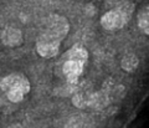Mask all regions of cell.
I'll return each instance as SVG.
<instances>
[{
  "label": "cell",
  "instance_id": "3",
  "mask_svg": "<svg viewBox=\"0 0 149 128\" xmlns=\"http://www.w3.org/2000/svg\"><path fill=\"white\" fill-rule=\"evenodd\" d=\"M0 90L4 93L9 91H21L26 94L30 91V81L24 73H10L0 80Z\"/></svg>",
  "mask_w": 149,
  "mask_h": 128
},
{
  "label": "cell",
  "instance_id": "10",
  "mask_svg": "<svg viewBox=\"0 0 149 128\" xmlns=\"http://www.w3.org/2000/svg\"><path fill=\"white\" fill-rule=\"evenodd\" d=\"M137 20H138V26L146 35H149V14H148V9H144L137 15Z\"/></svg>",
  "mask_w": 149,
  "mask_h": 128
},
{
  "label": "cell",
  "instance_id": "6",
  "mask_svg": "<svg viewBox=\"0 0 149 128\" xmlns=\"http://www.w3.org/2000/svg\"><path fill=\"white\" fill-rule=\"evenodd\" d=\"M1 42L9 47H16L22 44V32L16 27H6L1 32Z\"/></svg>",
  "mask_w": 149,
  "mask_h": 128
},
{
  "label": "cell",
  "instance_id": "2",
  "mask_svg": "<svg viewBox=\"0 0 149 128\" xmlns=\"http://www.w3.org/2000/svg\"><path fill=\"white\" fill-rule=\"evenodd\" d=\"M61 42L62 40L57 39V37L51 36L46 32H41L36 40V52L41 57L52 59L58 54Z\"/></svg>",
  "mask_w": 149,
  "mask_h": 128
},
{
  "label": "cell",
  "instance_id": "1",
  "mask_svg": "<svg viewBox=\"0 0 149 128\" xmlns=\"http://www.w3.org/2000/svg\"><path fill=\"white\" fill-rule=\"evenodd\" d=\"M133 11H134V4L132 1L117 3V5L112 9V10L107 11L104 15H102L101 25L106 30L122 29L130 20Z\"/></svg>",
  "mask_w": 149,
  "mask_h": 128
},
{
  "label": "cell",
  "instance_id": "8",
  "mask_svg": "<svg viewBox=\"0 0 149 128\" xmlns=\"http://www.w3.org/2000/svg\"><path fill=\"white\" fill-rule=\"evenodd\" d=\"M109 102V97L107 94V91H98L88 94V107L101 110L104 108Z\"/></svg>",
  "mask_w": 149,
  "mask_h": 128
},
{
  "label": "cell",
  "instance_id": "9",
  "mask_svg": "<svg viewBox=\"0 0 149 128\" xmlns=\"http://www.w3.org/2000/svg\"><path fill=\"white\" fill-rule=\"evenodd\" d=\"M139 60L134 54H129L127 56H124L120 61V67H122L125 72H133L134 70L138 67Z\"/></svg>",
  "mask_w": 149,
  "mask_h": 128
},
{
  "label": "cell",
  "instance_id": "4",
  "mask_svg": "<svg viewBox=\"0 0 149 128\" xmlns=\"http://www.w3.org/2000/svg\"><path fill=\"white\" fill-rule=\"evenodd\" d=\"M68 31H70V24L65 16L52 14V15H50L46 19L45 30H44V32H46V34L52 35L60 40H63L68 34Z\"/></svg>",
  "mask_w": 149,
  "mask_h": 128
},
{
  "label": "cell",
  "instance_id": "5",
  "mask_svg": "<svg viewBox=\"0 0 149 128\" xmlns=\"http://www.w3.org/2000/svg\"><path fill=\"white\" fill-rule=\"evenodd\" d=\"M83 70H85V65L77 61L66 60L62 65V72L66 76L67 85L74 86L78 82V78L82 76Z\"/></svg>",
  "mask_w": 149,
  "mask_h": 128
},
{
  "label": "cell",
  "instance_id": "7",
  "mask_svg": "<svg viewBox=\"0 0 149 128\" xmlns=\"http://www.w3.org/2000/svg\"><path fill=\"white\" fill-rule=\"evenodd\" d=\"M66 60L77 61V62L86 65L88 60V51L82 44H76L66 52Z\"/></svg>",
  "mask_w": 149,
  "mask_h": 128
},
{
  "label": "cell",
  "instance_id": "11",
  "mask_svg": "<svg viewBox=\"0 0 149 128\" xmlns=\"http://www.w3.org/2000/svg\"><path fill=\"white\" fill-rule=\"evenodd\" d=\"M88 94L85 92H77L72 96V105L77 108H86L88 107Z\"/></svg>",
  "mask_w": 149,
  "mask_h": 128
}]
</instances>
